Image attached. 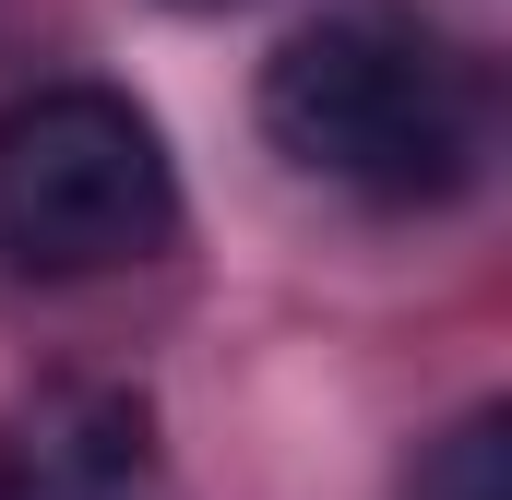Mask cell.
Masks as SVG:
<instances>
[{"instance_id": "obj_1", "label": "cell", "mask_w": 512, "mask_h": 500, "mask_svg": "<svg viewBox=\"0 0 512 500\" xmlns=\"http://www.w3.org/2000/svg\"><path fill=\"white\" fill-rule=\"evenodd\" d=\"M262 131L286 167L358 203H453L477 179V84L405 12H322L262 60Z\"/></svg>"}, {"instance_id": "obj_3", "label": "cell", "mask_w": 512, "mask_h": 500, "mask_svg": "<svg viewBox=\"0 0 512 500\" xmlns=\"http://www.w3.org/2000/svg\"><path fill=\"white\" fill-rule=\"evenodd\" d=\"M0 500H179L131 381H36L0 417Z\"/></svg>"}, {"instance_id": "obj_5", "label": "cell", "mask_w": 512, "mask_h": 500, "mask_svg": "<svg viewBox=\"0 0 512 500\" xmlns=\"http://www.w3.org/2000/svg\"><path fill=\"white\" fill-rule=\"evenodd\" d=\"M191 12H203V0H191Z\"/></svg>"}, {"instance_id": "obj_4", "label": "cell", "mask_w": 512, "mask_h": 500, "mask_svg": "<svg viewBox=\"0 0 512 500\" xmlns=\"http://www.w3.org/2000/svg\"><path fill=\"white\" fill-rule=\"evenodd\" d=\"M417 500H512V417H501V405H477V417L429 453Z\"/></svg>"}, {"instance_id": "obj_2", "label": "cell", "mask_w": 512, "mask_h": 500, "mask_svg": "<svg viewBox=\"0 0 512 500\" xmlns=\"http://www.w3.org/2000/svg\"><path fill=\"white\" fill-rule=\"evenodd\" d=\"M179 239V167L120 84H36L0 108V262L84 286Z\"/></svg>"}]
</instances>
